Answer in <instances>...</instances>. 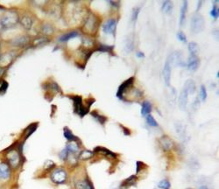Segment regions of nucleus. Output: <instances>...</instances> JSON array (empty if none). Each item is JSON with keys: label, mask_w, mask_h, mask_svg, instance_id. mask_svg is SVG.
<instances>
[{"label": "nucleus", "mask_w": 219, "mask_h": 189, "mask_svg": "<svg viewBox=\"0 0 219 189\" xmlns=\"http://www.w3.org/2000/svg\"><path fill=\"white\" fill-rule=\"evenodd\" d=\"M19 22V16L14 11H9L0 18V26L3 29H10L18 25Z\"/></svg>", "instance_id": "nucleus-1"}, {"label": "nucleus", "mask_w": 219, "mask_h": 189, "mask_svg": "<svg viewBox=\"0 0 219 189\" xmlns=\"http://www.w3.org/2000/svg\"><path fill=\"white\" fill-rule=\"evenodd\" d=\"M190 27L191 31L194 34H198L201 33L203 28H204V18L201 14L195 13L191 18V22H190Z\"/></svg>", "instance_id": "nucleus-2"}, {"label": "nucleus", "mask_w": 219, "mask_h": 189, "mask_svg": "<svg viewBox=\"0 0 219 189\" xmlns=\"http://www.w3.org/2000/svg\"><path fill=\"white\" fill-rule=\"evenodd\" d=\"M67 172L61 168H57L51 173V180L55 184H63L67 180Z\"/></svg>", "instance_id": "nucleus-3"}, {"label": "nucleus", "mask_w": 219, "mask_h": 189, "mask_svg": "<svg viewBox=\"0 0 219 189\" xmlns=\"http://www.w3.org/2000/svg\"><path fill=\"white\" fill-rule=\"evenodd\" d=\"M72 100L74 102V108H75V112L78 114L81 118H83L88 112V109H85L83 106V100L80 97H72Z\"/></svg>", "instance_id": "nucleus-4"}, {"label": "nucleus", "mask_w": 219, "mask_h": 189, "mask_svg": "<svg viewBox=\"0 0 219 189\" xmlns=\"http://www.w3.org/2000/svg\"><path fill=\"white\" fill-rule=\"evenodd\" d=\"M6 158L8 160L9 165H11L13 167H17L20 163V156H19V151L16 150H11L8 151Z\"/></svg>", "instance_id": "nucleus-5"}, {"label": "nucleus", "mask_w": 219, "mask_h": 189, "mask_svg": "<svg viewBox=\"0 0 219 189\" xmlns=\"http://www.w3.org/2000/svg\"><path fill=\"white\" fill-rule=\"evenodd\" d=\"M172 65L170 63V60L168 58L167 61L165 63L164 67H163V79H164L165 84L166 86H169L170 85V82H171V73H172Z\"/></svg>", "instance_id": "nucleus-6"}, {"label": "nucleus", "mask_w": 219, "mask_h": 189, "mask_svg": "<svg viewBox=\"0 0 219 189\" xmlns=\"http://www.w3.org/2000/svg\"><path fill=\"white\" fill-rule=\"evenodd\" d=\"M134 81V78L133 77H131L129 78L128 80H126V81H124L118 89V92H117V97L119 98V99H124V93L126 92V90L128 89V88L131 87L132 83Z\"/></svg>", "instance_id": "nucleus-7"}, {"label": "nucleus", "mask_w": 219, "mask_h": 189, "mask_svg": "<svg viewBox=\"0 0 219 189\" xmlns=\"http://www.w3.org/2000/svg\"><path fill=\"white\" fill-rule=\"evenodd\" d=\"M117 24H118V21L116 20L115 18H110L109 20H107L104 24V26H103L104 32L105 34H114L115 31H116Z\"/></svg>", "instance_id": "nucleus-8"}, {"label": "nucleus", "mask_w": 219, "mask_h": 189, "mask_svg": "<svg viewBox=\"0 0 219 189\" xmlns=\"http://www.w3.org/2000/svg\"><path fill=\"white\" fill-rule=\"evenodd\" d=\"M11 175V167L8 163L1 162L0 163V179L1 180H8Z\"/></svg>", "instance_id": "nucleus-9"}, {"label": "nucleus", "mask_w": 219, "mask_h": 189, "mask_svg": "<svg viewBox=\"0 0 219 189\" xmlns=\"http://www.w3.org/2000/svg\"><path fill=\"white\" fill-rule=\"evenodd\" d=\"M168 59L169 60H170L171 65H172V64H174V65H176V66H184V65H185V62L182 60L181 54L179 51L174 52L173 54L169 56Z\"/></svg>", "instance_id": "nucleus-10"}, {"label": "nucleus", "mask_w": 219, "mask_h": 189, "mask_svg": "<svg viewBox=\"0 0 219 189\" xmlns=\"http://www.w3.org/2000/svg\"><path fill=\"white\" fill-rule=\"evenodd\" d=\"M160 143L164 151H170L173 149L174 142L168 136H166V135L162 136L160 139Z\"/></svg>", "instance_id": "nucleus-11"}, {"label": "nucleus", "mask_w": 219, "mask_h": 189, "mask_svg": "<svg viewBox=\"0 0 219 189\" xmlns=\"http://www.w3.org/2000/svg\"><path fill=\"white\" fill-rule=\"evenodd\" d=\"M188 97L189 94L186 91L185 89L181 90V94L179 96V99H178V103H179V107L181 110H186L187 106H188Z\"/></svg>", "instance_id": "nucleus-12"}, {"label": "nucleus", "mask_w": 219, "mask_h": 189, "mask_svg": "<svg viewBox=\"0 0 219 189\" xmlns=\"http://www.w3.org/2000/svg\"><path fill=\"white\" fill-rule=\"evenodd\" d=\"M96 26H97V18L94 15H89L87 18H86V21H85L84 24V28L87 31H89V32H92L93 30L96 29Z\"/></svg>", "instance_id": "nucleus-13"}, {"label": "nucleus", "mask_w": 219, "mask_h": 189, "mask_svg": "<svg viewBox=\"0 0 219 189\" xmlns=\"http://www.w3.org/2000/svg\"><path fill=\"white\" fill-rule=\"evenodd\" d=\"M19 22L25 30L32 29V27L34 25V19L29 15L22 16L21 18H19Z\"/></svg>", "instance_id": "nucleus-14"}, {"label": "nucleus", "mask_w": 219, "mask_h": 189, "mask_svg": "<svg viewBox=\"0 0 219 189\" xmlns=\"http://www.w3.org/2000/svg\"><path fill=\"white\" fill-rule=\"evenodd\" d=\"M28 42H29V38H28L27 36L23 35V36H19L17 38L13 39V40H12V42H11V44H12L13 46H19V47H20V46H25V45H27Z\"/></svg>", "instance_id": "nucleus-15"}, {"label": "nucleus", "mask_w": 219, "mask_h": 189, "mask_svg": "<svg viewBox=\"0 0 219 189\" xmlns=\"http://www.w3.org/2000/svg\"><path fill=\"white\" fill-rule=\"evenodd\" d=\"M187 65H188V67H189V68H190L191 71H195L198 68V67H199V65H200V60L198 59L197 56L190 55Z\"/></svg>", "instance_id": "nucleus-16"}, {"label": "nucleus", "mask_w": 219, "mask_h": 189, "mask_svg": "<svg viewBox=\"0 0 219 189\" xmlns=\"http://www.w3.org/2000/svg\"><path fill=\"white\" fill-rule=\"evenodd\" d=\"M183 89H185L186 91L188 92V94L193 95L195 92V89H196L195 82L193 80H188L184 84Z\"/></svg>", "instance_id": "nucleus-17"}, {"label": "nucleus", "mask_w": 219, "mask_h": 189, "mask_svg": "<svg viewBox=\"0 0 219 189\" xmlns=\"http://www.w3.org/2000/svg\"><path fill=\"white\" fill-rule=\"evenodd\" d=\"M174 127H175V130H176L177 134L179 135V137H180L181 139H185V137H186V127H185V125H184L182 123L177 122V123H175Z\"/></svg>", "instance_id": "nucleus-18"}, {"label": "nucleus", "mask_w": 219, "mask_h": 189, "mask_svg": "<svg viewBox=\"0 0 219 189\" xmlns=\"http://www.w3.org/2000/svg\"><path fill=\"white\" fill-rule=\"evenodd\" d=\"M187 10H188V2L183 1V3L181 4V12H180V25H183L185 24Z\"/></svg>", "instance_id": "nucleus-19"}, {"label": "nucleus", "mask_w": 219, "mask_h": 189, "mask_svg": "<svg viewBox=\"0 0 219 189\" xmlns=\"http://www.w3.org/2000/svg\"><path fill=\"white\" fill-rule=\"evenodd\" d=\"M13 60V57L10 54L3 55V56H0V67L5 68L8 65H10L12 63Z\"/></svg>", "instance_id": "nucleus-20"}, {"label": "nucleus", "mask_w": 219, "mask_h": 189, "mask_svg": "<svg viewBox=\"0 0 219 189\" xmlns=\"http://www.w3.org/2000/svg\"><path fill=\"white\" fill-rule=\"evenodd\" d=\"M152 111V104L148 101H145L141 105V115L143 117H147Z\"/></svg>", "instance_id": "nucleus-21"}, {"label": "nucleus", "mask_w": 219, "mask_h": 189, "mask_svg": "<svg viewBox=\"0 0 219 189\" xmlns=\"http://www.w3.org/2000/svg\"><path fill=\"white\" fill-rule=\"evenodd\" d=\"M66 149L68 151L69 154H76L79 151V145L77 144L76 141H70L67 143Z\"/></svg>", "instance_id": "nucleus-22"}, {"label": "nucleus", "mask_w": 219, "mask_h": 189, "mask_svg": "<svg viewBox=\"0 0 219 189\" xmlns=\"http://www.w3.org/2000/svg\"><path fill=\"white\" fill-rule=\"evenodd\" d=\"M77 36H78V33H76V32H70V33H67V34L61 35V38L59 39V40L61 42H66L68 41L69 39L76 38Z\"/></svg>", "instance_id": "nucleus-23"}, {"label": "nucleus", "mask_w": 219, "mask_h": 189, "mask_svg": "<svg viewBox=\"0 0 219 189\" xmlns=\"http://www.w3.org/2000/svg\"><path fill=\"white\" fill-rule=\"evenodd\" d=\"M94 154H93L92 151H88V150H84V151H82L80 152V154L78 156V159L81 160H88L89 159H91Z\"/></svg>", "instance_id": "nucleus-24"}, {"label": "nucleus", "mask_w": 219, "mask_h": 189, "mask_svg": "<svg viewBox=\"0 0 219 189\" xmlns=\"http://www.w3.org/2000/svg\"><path fill=\"white\" fill-rule=\"evenodd\" d=\"M189 51L191 55L197 56L198 53H199V46L195 42H190L189 44Z\"/></svg>", "instance_id": "nucleus-25"}, {"label": "nucleus", "mask_w": 219, "mask_h": 189, "mask_svg": "<svg viewBox=\"0 0 219 189\" xmlns=\"http://www.w3.org/2000/svg\"><path fill=\"white\" fill-rule=\"evenodd\" d=\"M95 151L99 152V153H102V154H104V155L110 156V157H111V158H115V157H116V154H115L114 152L109 151L108 149H106L104 147H97V148L95 149Z\"/></svg>", "instance_id": "nucleus-26"}, {"label": "nucleus", "mask_w": 219, "mask_h": 189, "mask_svg": "<svg viewBox=\"0 0 219 189\" xmlns=\"http://www.w3.org/2000/svg\"><path fill=\"white\" fill-rule=\"evenodd\" d=\"M76 189H92L90 183L86 181H77L76 183Z\"/></svg>", "instance_id": "nucleus-27"}, {"label": "nucleus", "mask_w": 219, "mask_h": 189, "mask_svg": "<svg viewBox=\"0 0 219 189\" xmlns=\"http://www.w3.org/2000/svg\"><path fill=\"white\" fill-rule=\"evenodd\" d=\"M63 135H64V137L68 140V142H70V141H76V139H77V138H76V136L72 133L71 130H69L68 128H67V127H65V128H64Z\"/></svg>", "instance_id": "nucleus-28"}, {"label": "nucleus", "mask_w": 219, "mask_h": 189, "mask_svg": "<svg viewBox=\"0 0 219 189\" xmlns=\"http://www.w3.org/2000/svg\"><path fill=\"white\" fill-rule=\"evenodd\" d=\"M175 99H176V90L174 88H171L168 93V102L171 104V106L174 105Z\"/></svg>", "instance_id": "nucleus-29"}, {"label": "nucleus", "mask_w": 219, "mask_h": 189, "mask_svg": "<svg viewBox=\"0 0 219 189\" xmlns=\"http://www.w3.org/2000/svg\"><path fill=\"white\" fill-rule=\"evenodd\" d=\"M173 10V3L171 1H165L162 4V11L166 13H170Z\"/></svg>", "instance_id": "nucleus-30"}, {"label": "nucleus", "mask_w": 219, "mask_h": 189, "mask_svg": "<svg viewBox=\"0 0 219 189\" xmlns=\"http://www.w3.org/2000/svg\"><path fill=\"white\" fill-rule=\"evenodd\" d=\"M91 115H92V117L94 118V119H96V121H97L99 123H101L102 125L105 123L106 118H104V116H101L100 114L97 113V112H95V111H93L92 113H91Z\"/></svg>", "instance_id": "nucleus-31"}, {"label": "nucleus", "mask_w": 219, "mask_h": 189, "mask_svg": "<svg viewBox=\"0 0 219 189\" xmlns=\"http://www.w3.org/2000/svg\"><path fill=\"white\" fill-rule=\"evenodd\" d=\"M47 41H48V39H47L46 37H40V38H37L36 39H34V46H42V45H44V44H46Z\"/></svg>", "instance_id": "nucleus-32"}, {"label": "nucleus", "mask_w": 219, "mask_h": 189, "mask_svg": "<svg viewBox=\"0 0 219 189\" xmlns=\"http://www.w3.org/2000/svg\"><path fill=\"white\" fill-rule=\"evenodd\" d=\"M147 124H149L151 127H158V126H159L158 123L156 122L154 118L152 117V115H150V114L147 116Z\"/></svg>", "instance_id": "nucleus-33"}, {"label": "nucleus", "mask_w": 219, "mask_h": 189, "mask_svg": "<svg viewBox=\"0 0 219 189\" xmlns=\"http://www.w3.org/2000/svg\"><path fill=\"white\" fill-rule=\"evenodd\" d=\"M159 187L161 189H170L171 187V184L168 180H162L159 182Z\"/></svg>", "instance_id": "nucleus-34"}, {"label": "nucleus", "mask_w": 219, "mask_h": 189, "mask_svg": "<svg viewBox=\"0 0 219 189\" xmlns=\"http://www.w3.org/2000/svg\"><path fill=\"white\" fill-rule=\"evenodd\" d=\"M137 181V177L136 175H131L130 178H128L126 181H125V186H130L134 185Z\"/></svg>", "instance_id": "nucleus-35"}, {"label": "nucleus", "mask_w": 219, "mask_h": 189, "mask_svg": "<svg viewBox=\"0 0 219 189\" xmlns=\"http://www.w3.org/2000/svg\"><path fill=\"white\" fill-rule=\"evenodd\" d=\"M41 31H42V33L44 34H46V35H49V34H51L52 33H53V31H54V29H53V27L51 26L50 25H48V24H46V25H44L42 26V28H41Z\"/></svg>", "instance_id": "nucleus-36"}, {"label": "nucleus", "mask_w": 219, "mask_h": 189, "mask_svg": "<svg viewBox=\"0 0 219 189\" xmlns=\"http://www.w3.org/2000/svg\"><path fill=\"white\" fill-rule=\"evenodd\" d=\"M200 98H201V100H202V102L206 101L207 90L205 86H203V85H202L201 88H200Z\"/></svg>", "instance_id": "nucleus-37"}, {"label": "nucleus", "mask_w": 219, "mask_h": 189, "mask_svg": "<svg viewBox=\"0 0 219 189\" xmlns=\"http://www.w3.org/2000/svg\"><path fill=\"white\" fill-rule=\"evenodd\" d=\"M139 11H140V8L139 7H136L132 10V14H131V20L135 22L137 20V18L139 17Z\"/></svg>", "instance_id": "nucleus-38"}, {"label": "nucleus", "mask_w": 219, "mask_h": 189, "mask_svg": "<svg viewBox=\"0 0 219 189\" xmlns=\"http://www.w3.org/2000/svg\"><path fill=\"white\" fill-rule=\"evenodd\" d=\"M68 155H69V152L66 148L60 152V158L61 160H67L68 159Z\"/></svg>", "instance_id": "nucleus-39"}, {"label": "nucleus", "mask_w": 219, "mask_h": 189, "mask_svg": "<svg viewBox=\"0 0 219 189\" xmlns=\"http://www.w3.org/2000/svg\"><path fill=\"white\" fill-rule=\"evenodd\" d=\"M177 37H178L180 41L183 42V43H187V38H186V35L183 32H179L177 34Z\"/></svg>", "instance_id": "nucleus-40"}, {"label": "nucleus", "mask_w": 219, "mask_h": 189, "mask_svg": "<svg viewBox=\"0 0 219 189\" xmlns=\"http://www.w3.org/2000/svg\"><path fill=\"white\" fill-rule=\"evenodd\" d=\"M211 15L213 18H217L218 17V7H216V5H214L212 7V10L211 11Z\"/></svg>", "instance_id": "nucleus-41"}, {"label": "nucleus", "mask_w": 219, "mask_h": 189, "mask_svg": "<svg viewBox=\"0 0 219 189\" xmlns=\"http://www.w3.org/2000/svg\"><path fill=\"white\" fill-rule=\"evenodd\" d=\"M7 87H8V83H7L6 81H2V84L0 85V93L5 92V90H6Z\"/></svg>", "instance_id": "nucleus-42"}, {"label": "nucleus", "mask_w": 219, "mask_h": 189, "mask_svg": "<svg viewBox=\"0 0 219 189\" xmlns=\"http://www.w3.org/2000/svg\"><path fill=\"white\" fill-rule=\"evenodd\" d=\"M53 166H55V163L53 161H51V160L46 161V165H45V168L46 169H51V167H53Z\"/></svg>", "instance_id": "nucleus-43"}, {"label": "nucleus", "mask_w": 219, "mask_h": 189, "mask_svg": "<svg viewBox=\"0 0 219 189\" xmlns=\"http://www.w3.org/2000/svg\"><path fill=\"white\" fill-rule=\"evenodd\" d=\"M199 104H200V102H199L198 97H196V98L195 99L194 103H193V108H194V109H196V108H198V107H199Z\"/></svg>", "instance_id": "nucleus-44"}, {"label": "nucleus", "mask_w": 219, "mask_h": 189, "mask_svg": "<svg viewBox=\"0 0 219 189\" xmlns=\"http://www.w3.org/2000/svg\"><path fill=\"white\" fill-rule=\"evenodd\" d=\"M100 49L102 51H105V52H109V51L111 50V47L110 46H102L100 47Z\"/></svg>", "instance_id": "nucleus-45"}, {"label": "nucleus", "mask_w": 219, "mask_h": 189, "mask_svg": "<svg viewBox=\"0 0 219 189\" xmlns=\"http://www.w3.org/2000/svg\"><path fill=\"white\" fill-rule=\"evenodd\" d=\"M137 56L139 58H144L145 57V55H144L142 52H137Z\"/></svg>", "instance_id": "nucleus-46"}, {"label": "nucleus", "mask_w": 219, "mask_h": 189, "mask_svg": "<svg viewBox=\"0 0 219 189\" xmlns=\"http://www.w3.org/2000/svg\"><path fill=\"white\" fill-rule=\"evenodd\" d=\"M4 68H3V67H0V77H2L3 76V75L4 74Z\"/></svg>", "instance_id": "nucleus-47"}, {"label": "nucleus", "mask_w": 219, "mask_h": 189, "mask_svg": "<svg viewBox=\"0 0 219 189\" xmlns=\"http://www.w3.org/2000/svg\"><path fill=\"white\" fill-rule=\"evenodd\" d=\"M199 189H209V188L207 187L206 186H200V187H199Z\"/></svg>", "instance_id": "nucleus-48"}, {"label": "nucleus", "mask_w": 219, "mask_h": 189, "mask_svg": "<svg viewBox=\"0 0 219 189\" xmlns=\"http://www.w3.org/2000/svg\"><path fill=\"white\" fill-rule=\"evenodd\" d=\"M0 48H1V46H0Z\"/></svg>", "instance_id": "nucleus-49"}]
</instances>
